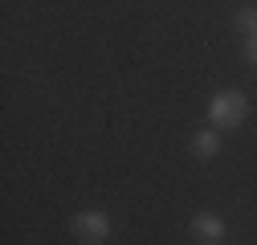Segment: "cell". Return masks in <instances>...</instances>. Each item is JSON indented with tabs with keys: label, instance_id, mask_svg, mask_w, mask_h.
<instances>
[{
	"label": "cell",
	"instance_id": "cell-5",
	"mask_svg": "<svg viewBox=\"0 0 257 245\" xmlns=\"http://www.w3.org/2000/svg\"><path fill=\"white\" fill-rule=\"evenodd\" d=\"M237 29H241V33L249 37V33H257V5H245L241 13H237V21H233Z\"/></svg>",
	"mask_w": 257,
	"mask_h": 245
},
{
	"label": "cell",
	"instance_id": "cell-1",
	"mask_svg": "<svg viewBox=\"0 0 257 245\" xmlns=\"http://www.w3.org/2000/svg\"><path fill=\"white\" fill-rule=\"evenodd\" d=\"M249 114V98L241 94V90H220V94L208 102V118L216 122V127H241Z\"/></svg>",
	"mask_w": 257,
	"mask_h": 245
},
{
	"label": "cell",
	"instance_id": "cell-6",
	"mask_svg": "<svg viewBox=\"0 0 257 245\" xmlns=\"http://www.w3.org/2000/svg\"><path fill=\"white\" fill-rule=\"evenodd\" d=\"M245 57L257 66V33H249V37H245Z\"/></svg>",
	"mask_w": 257,
	"mask_h": 245
},
{
	"label": "cell",
	"instance_id": "cell-2",
	"mask_svg": "<svg viewBox=\"0 0 257 245\" xmlns=\"http://www.w3.org/2000/svg\"><path fill=\"white\" fill-rule=\"evenodd\" d=\"M70 225H74V237L86 241V245H98V241L110 237V217H106L102 208H86V212H78Z\"/></svg>",
	"mask_w": 257,
	"mask_h": 245
},
{
	"label": "cell",
	"instance_id": "cell-4",
	"mask_svg": "<svg viewBox=\"0 0 257 245\" xmlns=\"http://www.w3.org/2000/svg\"><path fill=\"white\" fill-rule=\"evenodd\" d=\"M192 151H196V160H212L216 151H220V131L216 127H204L192 135Z\"/></svg>",
	"mask_w": 257,
	"mask_h": 245
},
{
	"label": "cell",
	"instance_id": "cell-3",
	"mask_svg": "<svg viewBox=\"0 0 257 245\" xmlns=\"http://www.w3.org/2000/svg\"><path fill=\"white\" fill-rule=\"evenodd\" d=\"M188 229H192V237L204 241V245H216V241H224V233H229L216 212H196V217L188 221Z\"/></svg>",
	"mask_w": 257,
	"mask_h": 245
}]
</instances>
